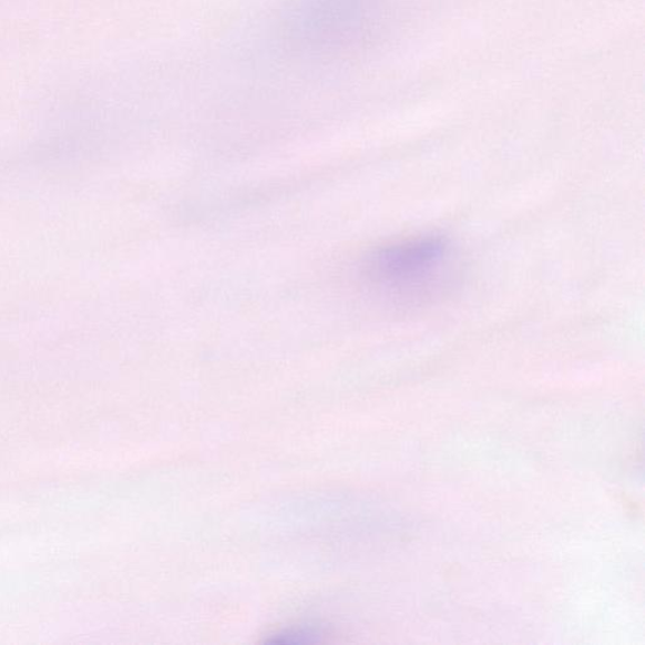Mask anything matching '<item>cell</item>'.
Instances as JSON below:
<instances>
[{"label":"cell","mask_w":645,"mask_h":645,"mask_svg":"<svg viewBox=\"0 0 645 645\" xmlns=\"http://www.w3.org/2000/svg\"><path fill=\"white\" fill-rule=\"evenodd\" d=\"M448 266V253L437 239L385 248L367 264V278L377 289L409 297L430 289Z\"/></svg>","instance_id":"6da1fadb"}]
</instances>
